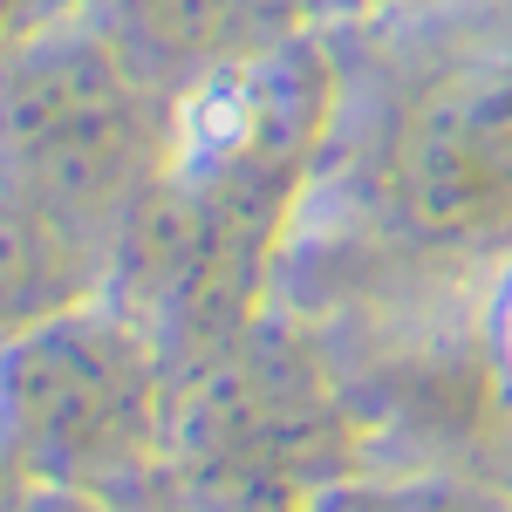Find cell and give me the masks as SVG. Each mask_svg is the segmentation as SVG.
<instances>
[{
    "mask_svg": "<svg viewBox=\"0 0 512 512\" xmlns=\"http://www.w3.org/2000/svg\"><path fill=\"white\" fill-rule=\"evenodd\" d=\"M158 76L110 28H35L0 41V178L110 246L164 171Z\"/></svg>",
    "mask_w": 512,
    "mask_h": 512,
    "instance_id": "1",
    "label": "cell"
},
{
    "mask_svg": "<svg viewBox=\"0 0 512 512\" xmlns=\"http://www.w3.org/2000/svg\"><path fill=\"white\" fill-rule=\"evenodd\" d=\"M164 355L130 315L62 308L0 349V451L55 485H117L164 451Z\"/></svg>",
    "mask_w": 512,
    "mask_h": 512,
    "instance_id": "2",
    "label": "cell"
},
{
    "mask_svg": "<svg viewBox=\"0 0 512 512\" xmlns=\"http://www.w3.org/2000/svg\"><path fill=\"white\" fill-rule=\"evenodd\" d=\"M192 390L171 396L164 437L192 465V485L226 506L321 499L342 465V403L294 342L246 328L239 342L185 369Z\"/></svg>",
    "mask_w": 512,
    "mask_h": 512,
    "instance_id": "3",
    "label": "cell"
},
{
    "mask_svg": "<svg viewBox=\"0 0 512 512\" xmlns=\"http://www.w3.org/2000/svg\"><path fill=\"white\" fill-rule=\"evenodd\" d=\"M383 205L424 246L472 253L512 239V62L458 69L396 117Z\"/></svg>",
    "mask_w": 512,
    "mask_h": 512,
    "instance_id": "4",
    "label": "cell"
},
{
    "mask_svg": "<svg viewBox=\"0 0 512 512\" xmlns=\"http://www.w3.org/2000/svg\"><path fill=\"white\" fill-rule=\"evenodd\" d=\"M103 267V239L0 178V349L76 308Z\"/></svg>",
    "mask_w": 512,
    "mask_h": 512,
    "instance_id": "5",
    "label": "cell"
},
{
    "mask_svg": "<svg viewBox=\"0 0 512 512\" xmlns=\"http://www.w3.org/2000/svg\"><path fill=\"white\" fill-rule=\"evenodd\" d=\"M110 35L151 69V76H178V69H226L239 55L274 41V0H110Z\"/></svg>",
    "mask_w": 512,
    "mask_h": 512,
    "instance_id": "6",
    "label": "cell"
},
{
    "mask_svg": "<svg viewBox=\"0 0 512 512\" xmlns=\"http://www.w3.org/2000/svg\"><path fill=\"white\" fill-rule=\"evenodd\" d=\"M315 512H512V506L465 485V478H376V485L321 492Z\"/></svg>",
    "mask_w": 512,
    "mask_h": 512,
    "instance_id": "7",
    "label": "cell"
},
{
    "mask_svg": "<svg viewBox=\"0 0 512 512\" xmlns=\"http://www.w3.org/2000/svg\"><path fill=\"white\" fill-rule=\"evenodd\" d=\"M21 21H28V7H21V0H0V41L14 35V28H21Z\"/></svg>",
    "mask_w": 512,
    "mask_h": 512,
    "instance_id": "8",
    "label": "cell"
}]
</instances>
